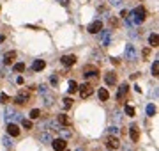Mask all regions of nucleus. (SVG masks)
Instances as JSON below:
<instances>
[{
    "label": "nucleus",
    "mask_w": 159,
    "mask_h": 151,
    "mask_svg": "<svg viewBox=\"0 0 159 151\" xmlns=\"http://www.w3.org/2000/svg\"><path fill=\"white\" fill-rule=\"evenodd\" d=\"M145 16H147V13H145L143 7H136V9H133V11L129 13V20H131L133 23H136V25L143 23L145 22Z\"/></svg>",
    "instance_id": "f257e3e1"
},
{
    "label": "nucleus",
    "mask_w": 159,
    "mask_h": 151,
    "mask_svg": "<svg viewBox=\"0 0 159 151\" xmlns=\"http://www.w3.org/2000/svg\"><path fill=\"white\" fill-rule=\"evenodd\" d=\"M92 93H94V87L90 82H85L83 85H80V96L81 98H89V96H92Z\"/></svg>",
    "instance_id": "f03ea898"
},
{
    "label": "nucleus",
    "mask_w": 159,
    "mask_h": 151,
    "mask_svg": "<svg viewBox=\"0 0 159 151\" xmlns=\"http://www.w3.org/2000/svg\"><path fill=\"white\" fill-rule=\"evenodd\" d=\"M97 34H99V39H101V45L103 46H108L111 43V32H110V30H103L101 28Z\"/></svg>",
    "instance_id": "7ed1b4c3"
},
{
    "label": "nucleus",
    "mask_w": 159,
    "mask_h": 151,
    "mask_svg": "<svg viewBox=\"0 0 159 151\" xmlns=\"http://www.w3.org/2000/svg\"><path fill=\"white\" fill-rule=\"evenodd\" d=\"M83 77L85 78H89V80H97L99 78V69H95V68H85L83 69Z\"/></svg>",
    "instance_id": "20e7f679"
},
{
    "label": "nucleus",
    "mask_w": 159,
    "mask_h": 151,
    "mask_svg": "<svg viewBox=\"0 0 159 151\" xmlns=\"http://www.w3.org/2000/svg\"><path fill=\"white\" fill-rule=\"evenodd\" d=\"M125 59L127 60H136L138 59V52H136V48L134 45H125Z\"/></svg>",
    "instance_id": "39448f33"
},
{
    "label": "nucleus",
    "mask_w": 159,
    "mask_h": 151,
    "mask_svg": "<svg viewBox=\"0 0 159 151\" xmlns=\"http://www.w3.org/2000/svg\"><path fill=\"white\" fill-rule=\"evenodd\" d=\"M51 146H53V149L55 151H64L67 148V140L66 139H53L51 140Z\"/></svg>",
    "instance_id": "423d86ee"
},
{
    "label": "nucleus",
    "mask_w": 159,
    "mask_h": 151,
    "mask_svg": "<svg viewBox=\"0 0 159 151\" xmlns=\"http://www.w3.org/2000/svg\"><path fill=\"white\" fill-rule=\"evenodd\" d=\"M28 100H30V94L27 93V91H19L18 96L14 98V103H18V105H25Z\"/></svg>",
    "instance_id": "0eeeda50"
},
{
    "label": "nucleus",
    "mask_w": 159,
    "mask_h": 151,
    "mask_svg": "<svg viewBox=\"0 0 159 151\" xmlns=\"http://www.w3.org/2000/svg\"><path fill=\"white\" fill-rule=\"evenodd\" d=\"M60 62H62L64 66H74V64H76V55H72V53L62 55V57H60Z\"/></svg>",
    "instance_id": "6e6552de"
},
{
    "label": "nucleus",
    "mask_w": 159,
    "mask_h": 151,
    "mask_svg": "<svg viewBox=\"0 0 159 151\" xmlns=\"http://www.w3.org/2000/svg\"><path fill=\"white\" fill-rule=\"evenodd\" d=\"M101 28H103V22H101V20H95V22H92V23L87 27V30H89L90 34H97Z\"/></svg>",
    "instance_id": "1a4fd4ad"
},
{
    "label": "nucleus",
    "mask_w": 159,
    "mask_h": 151,
    "mask_svg": "<svg viewBox=\"0 0 159 151\" xmlns=\"http://www.w3.org/2000/svg\"><path fill=\"white\" fill-rule=\"evenodd\" d=\"M129 135H131V140H133V142H138V140H140V128L133 125V126L129 128Z\"/></svg>",
    "instance_id": "9d476101"
},
{
    "label": "nucleus",
    "mask_w": 159,
    "mask_h": 151,
    "mask_svg": "<svg viewBox=\"0 0 159 151\" xmlns=\"http://www.w3.org/2000/svg\"><path fill=\"white\" fill-rule=\"evenodd\" d=\"M7 133H9L11 137H18V135H19V126L14 125V123H9V125H7Z\"/></svg>",
    "instance_id": "9b49d317"
},
{
    "label": "nucleus",
    "mask_w": 159,
    "mask_h": 151,
    "mask_svg": "<svg viewBox=\"0 0 159 151\" xmlns=\"http://www.w3.org/2000/svg\"><path fill=\"white\" fill-rule=\"evenodd\" d=\"M14 59H16V52H14V50H11V52H7V53L4 55V64H5V66L13 64Z\"/></svg>",
    "instance_id": "f8f14e48"
},
{
    "label": "nucleus",
    "mask_w": 159,
    "mask_h": 151,
    "mask_svg": "<svg viewBox=\"0 0 159 151\" xmlns=\"http://www.w3.org/2000/svg\"><path fill=\"white\" fill-rule=\"evenodd\" d=\"M127 91H129V85H127V84H122L119 87V93H117V100H119V102H122V100H124V96L127 94Z\"/></svg>",
    "instance_id": "ddd939ff"
},
{
    "label": "nucleus",
    "mask_w": 159,
    "mask_h": 151,
    "mask_svg": "<svg viewBox=\"0 0 159 151\" xmlns=\"http://www.w3.org/2000/svg\"><path fill=\"white\" fill-rule=\"evenodd\" d=\"M46 68V62L42 59H37V60H34V64H32V69L34 71H42V69Z\"/></svg>",
    "instance_id": "4468645a"
},
{
    "label": "nucleus",
    "mask_w": 159,
    "mask_h": 151,
    "mask_svg": "<svg viewBox=\"0 0 159 151\" xmlns=\"http://www.w3.org/2000/svg\"><path fill=\"white\" fill-rule=\"evenodd\" d=\"M106 146H108V149H117L120 146V142H119V139H117V137H110L108 140H106Z\"/></svg>",
    "instance_id": "2eb2a0df"
},
{
    "label": "nucleus",
    "mask_w": 159,
    "mask_h": 151,
    "mask_svg": "<svg viewBox=\"0 0 159 151\" xmlns=\"http://www.w3.org/2000/svg\"><path fill=\"white\" fill-rule=\"evenodd\" d=\"M57 119H58V125H60V126H69V123H71L67 114H58Z\"/></svg>",
    "instance_id": "dca6fc26"
},
{
    "label": "nucleus",
    "mask_w": 159,
    "mask_h": 151,
    "mask_svg": "<svg viewBox=\"0 0 159 151\" xmlns=\"http://www.w3.org/2000/svg\"><path fill=\"white\" fill-rule=\"evenodd\" d=\"M104 80H106V84H108V85H113V84H117V73H113V71L106 73Z\"/></svg>",
    "instance_id": "f3484780"
},
{
    "label": "nucleus",
    "mask_w": 159,
    "mask_h": 151,
    "mask_svg": "<svg viewBox=\"0 0 159 151\" xmlns=\"http://www.w3.org/2000/svg\"><path fill=\"white\" fill-rule=\"evenodd\" d=\"M157 43H159V36H157V32H152L150 36H148V45H150L152 48H156Z\"/></svg>",
    "instance_id": "a211bd4d"
},
{
    "label": "nucleus",
    "mask_w": 159,
    "mask_h": 151,
    "mask_svg": "<svg viewBox=\"0 0 159 151\" xmlns=\"http://www.w3.org/2000/svg\"><path fill=\"white\" fill-rule=\"evenodd\" d=\"M97 96H99V100H101V102H108V98H110V93H108V89H99Z\"/></svg>",
    "instance_id": "6ab92c4d"
},
{
    "label": "nucleus",
    "mask_w": 159,
    "mask_h": 151,
    "mask_svg": "<svg viewBox=\"0 0 159 151\" xmlns=\"http://www.w3.org/2000/svg\"><path fill=\"white\" fill-rule=\"evenodd\" d=\"M67 91H69V93H76V91H78V84L74 82V80H69V85H67Z\"/></svg>",
    "instance_id": "aec40b11"
},
{
    "label": "nucleus",
    "mask_w": 159,
    "mask_h": 151,
    "mask_svg": "<svg viewBox=\"0 0 159 151\" xmlns=\"http://www.w3.org/2000/svg\"><path fill=\"white\" fill-rule=\"evenodd\" d=\"M156 112H157V108H156V105H152V103H150V105L147 107V116H150V117H154V116H156Z\"/></svg>",
    "instance_id": "412c9836"
},
{
    "label": "nucleus",
    "mask_w": 159,
    "mask_h": 151,
    "mask_svg": "<svg viewBox=\"0 0 159 151\" xmlns=\"http://www.w3.org/2000/svg\"><path fill=\"white\" fill-rule=\"evenodd\" d=\"M14 71H16V73H23V71H25V64H23V62L14 64Z\"/></svg>",
    "instance_id": "4be33fe9"
},
{
    "label": "nucleus",
    "mask_w": 159,
    "mask_h": 151,
    "mask_svg": "<svg viewBox=\"0 0 159 151\" xmlns=\"http://www.w3.org/2000/svg\"><path fill=\"white\" fill-rule=\"evenodd\" d=\"M62 105H64V108H71V105H72V100L66 96V98L62 100Z\"/></svg>",
    "instance_id": "5701e85b"
},
{
    "label": "nucleus",
    "mask_w": 159,
    "mask_h": 151,
    "mask_svg": "<svg viewBox=\"0 0 159 151\" xmlns=\"http://www.w3.org/2000/svg\"><path fill=\"white\" fill-rule=\"evenodd\" d=\"M152 75L154 77L159 75V62H157V60H154V64H152Z\"/></svg>",
    "instance_id": "b1692460"
},
{
    "label": "nucleus",
    "mask_w": 159,
    "mask_h": 151,
    "mask_svg": "<svg viewBox=\"0 0 159 151\" xmlns=\"http://www.w3.org/2000/svg\"><path fill=\"white\" fill-rule=\"evenodd\" d=\"M30 117H32V119H37V117H41V110H39V108L30 110Z\"/></svg>",
    "instance_id": "393cba45"
},
{
    "label": "nucleus",
    "mask_w": 159,
    "mask_h": 151,
    "mask_svg": "<svg viewBox=\"0 0 159 151\" xmlns=\"http://www.w3.org/2000/svg\"><path fill=\"white\" fill-rule=\"evenodd\" d=\"M21 125H23L25 130H32V121H28V119H21Z\"/></svg>",
    "instance_id": "a878e982"
},
{
    "label": "nucleus",
    "mask_w": 159,
    "mask_h": 151,
    "mask_svg": "<svg viewBox=\"0 0 159 151\" xmlns=\"http://www.w3.org/2000/svg\"><path fill=\"white\" fill-rule=\"evenodd\" d=\"M125 114L127 116H134V108L131 105H125Z\"/></svg>",
    "instance_id": "bb28decb"
},
{
    "label": "nucleus",
    "mask_w": 159,
    "mask_h": 151,
    "mask_svg": "<svg viewBox=\"0 0 159 151\" xmlns=\"http://www.w3.org/2000/svg\"><path fill=\"white\" fill-rule=\"evenodd\" d=\"M108 4L113 5V7H119V5L122 4V0H108Z\"/></svg>",
    "instance_id": "cd10ccee"
},
{
    "label": "nucleus",
    "mask_w": 159,
    "mask_h": 151,
    "mask_svg": "<svg viewBox=\"0 0 159 151\" xmlns=\"http://www.w3.org/2000/svg\"><path fill=\"white\" fill-rule=\"evenodd\" d=\"M113 121H115V123H119V121H120V112H119V110H115V112H113Z\"/></svg>",
    "instance_id": "c85d7f7f"
},
{
    "label": "nucleus",
    "mask_w": 159,
    "mask_h": 151,
    "mask_svg": "<svg viewBox=\"0 0 159 151\" xmlns=\"http://www.w3.org/2000/svg\"><path fill=\"white\" fill-rule=\"evenodd\" d=\"M50 84H51V85H57V84H58V77H57V75H53V77L50 78Z\"/></svg>",
    "instance_id": "c756f323"
},
{
    "label": "nucleus",
    "mask_w": 159,
    "mask_h": 151,
    "mask_svg": "<svg viewBox=\"0 0 159 151\" xmlns=\"http://www.w3.org/2000/svg\"><path fill=\"white\" fill-rule=\"evenodd\" d=\"M0 102H2V103H9V102H11V98H9L7 94H2V96H0Z\"/></svg>",
    "instance_id": "7c9ffc66"
},
{
    "label": "nucleus",
    "mask_w": 159,
    "mask_h": 151,
    "mask_svg": "<svg viewBox=\"0 0 159 151\" xmlns=\"http://www.w3.org/2000/svg\"><path fill=\"white\" fill-rule=\"evenodd\" d=\"M37 89H39V93H41V94H48V89H46V85H39Z\"/></svg>",
    "instance_id": "2f4dec72"
},
{
    "label": "nucleus",
    "mask_w": 159,
    "mask_h": 151,
    "mask_svg": "<svg viewBox=\"0 0 159 151\" xmlns=\"http://www.w3.org/2000/svg\"><path fill=\"white\" fill-rule=\"evenodd\" d=\"M110 25H111V27H119V22H117L115 18H110Z\"/></svg>",
    "instance_id": "473e14b6"
},
{
    "label": "nucleus",
    "mask_w": 159,
    "mask_h": 151,
    "mask_svg": "<svg viewBox=\"0 0 159 151\" xmlns=\"http://www.w3.org/2000/svg\"><path fill=\"white\" fill-rule=\"evenodd\" d=\"M2 142H4L7 148H11V139H9V137H4V140H2Z\"/></svg>",
    "instance_id": "72a5a7b5"
},
{
    "label": "nucleus",
    "mask_w": 159,
    "mask_h": 151,
    "mask_svg": "<svg viewBox=\"0 0 159 151\" xmlns=\"http://www.w3.org/2000/svg\"><path fill=\"white\" fill-rule=\"evenodd\" d=\"M108 132H110V133H117V132H119V128H117V126H110Z\"/></svg>",
    "instance_id": "f704fd0d"
},
{
    "label": "nucleus",
    "mask_w": 159,
    "mask_h": 151,
    "mask_svg": "<svg viewBox=\"0 0 159 151\" xmlns=\"http://www.w3.org/2000/svg\"><path fill=\"white\" fill-rule=\"evenodd\" d=\"M23 82H25L23 77H18V78H16V84H18V85H23Z\"/></svg>",
    "instance_id": "c9c22d12"
},
{
    "label": "nucleus",
    "mask_w": 159,
    "mask_h": 151,
    "mask_svg": "<svg viewBox=\"0 0 159 151\" xmlns=\"http://www.w3.org/2000/svg\"><path fill=\"white\" fill-rule=\"evenodd\" d=\"M120 16H122V18H127V16H129V11H127V9H124V11L120 13Z\"/></svg>",
    "instance_id": "e433bc0d"
},
{
    "label": "nucleus",
    "mask_w": 159,
    "mask_h": 151,
    "mask_svg": "<svg viewBox=\"0 0 159 151\" xmlns=\"http://www.w3.org/2000/svg\"><path fill=\"white\" fill-rule=\"evenodd\" d=\"M148 53H150V50H148V48H145L143 52H142V55H143V57H148Z\"/></svg>",
    "instance_id": "4c0bfd02"
},
{
    "label": "nucleus",
    "mask_w": 159,
    "mask_h": 151,
    "mask_svg": "<svg viewBox=\"0 0 159 151\" xmlns=\"http://www.w3.org/2000/svg\"><path fill=\"white\" fill-rule=\"evenodd\" d=\"M42 140H44V142H48V140H50V135L48 133H42V137H41Z\"/></svg>",
    "instance_id": "58836bf2"
},
{
    "label": "nucleus",
    "mask_w": 159,
    "mask_h": 151,
    "mask_svg": "<svg viewBox=\"0 0 159 151\" xmlns=\"http://www.w3.org/2000/svg\"><path fill=\"white\" fill-rule=\"evenodd\" d=\"M60 4H62V5H66V7H67V5H69V0H60Z\"/></svg>",
    "instance_id": "ea45409f"
},
{
    "label": "nucleus",
    "mask_w": 159,
    "mask_h": 151,
    "mask_svg": "<svg viewBox=\"0 0 159 151\" xmlns=\"http://www.w3.org/2000/svg\"><path fill=\"white\" fill-rule=\"evenodd\" d=\"M4 39H5L4 36H0V43H4Z\"/></svg>",
    "instance_id": "a19ab883"
},
{
    "label": "nucleus",
    "mask_w": 159,
    "mask_h": 151,
    "mask_svg": "<svg viewBox=\"0 0 159 151\" xmlns=\"http://www.w3.org/2000/svg\"><path fill=\"white\" fill-rule=\"evenodd\" d=\"M64 151H67V148H66V149H64Z\"/></svg>",
    "instance_id": "79ce46f5"
},
{
    "label": "nucleus",
    "mask_w": 159,
    "mask_h": 151,
    "mask_svg": "<svg viewBox=\"0 0 159 151\" xmlns=\"http://www.w3.org/2000/svg\"><path fill=\"white\" fill-rule=\"evenodd\" d=\"M108 151H111V149H108Z\"/></svg>",
    "instance_id": "37998d69"
},
{
    "label": "nucleus",
    "mask_w": 159,
    "mask_h": 151,
    "mask_svg": "<svg viewBox=\"0 0 159 151\" xmlns=\"http://www.w3.org/2000/svg\"><path fill=\"white\" fill-rule=\"evenodd\" d=\"M0 9H2V7H0Z\"/></svg>",
    "instance_id": "c03bdc74"
}]
</instances>
